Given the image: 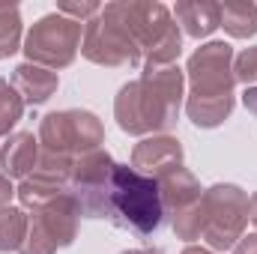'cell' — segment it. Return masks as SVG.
<instances>
[{
    "mask_svg": "<svg viewBox=\"0 0 257 254\" xmlns=\"http://www.w3.org/2000/svg\"><path fill=\"white\" fill-rule=\"evenodd\" d=\"M233 78H236V84H245V87L257 84V45L233 54Z\"/></svg>",
    "mask_w": 257,
    "mask_h": 254,
    "instance_id": "obj_21",
    "label": "cell"
},
{
    "mask_svg": "<svg viewBox=\"0 0 257 254\" xmlns=\"http://www.w3.org/2000/svg\"><path fill=\"white\" fill-rule=\"evenodd\" d=\"M159 191H162L165 209L168 212H180V209L197 203L206 189L200 186V180L194 177L189 168H174V171H168V174L159 177Z\"/></svg>",
    "mask_w": 257,
    "mask_h": 254,
    "instance_id": "obj_15",
    "label": "cell"
},
{
    "mask_svg": "<svg viewBox=\"0 0 257 254\" xmlns=\"http://www.w3.org/2000/svg\"><path fill=\"white\" fill-rule=\"evenodd\" d=\"M186 114L197 129H218L230 120L236 108V78H233V48L227 42H206L186 63Z\"/></svg>",
    "mask_w": 257,
    "mask_h": 254,
    "instance_id": "obj_2",
    "label": "cell"
},
{
    "mask_svg": "<svg viewBox=\"0 0 257 254\" xmlns=\"http://www.w3.org/2000/svg\"><path fill=\"white\" fill-rule=\"evenodd\" d=\"M81 39H84L81 21H72L60 12H48L27 30L21 51L27 54V63L57 72V69L75 63V57L81 51Z\"/></svg>",
    "mask_w": 257,
    "mask_h": 254,
    "instance_id": "obj_8",
    "label": "cell"
},
{
    "mask_svg": "<svg viewBox=\"0 0 257 254\" xmlns=\"http://www.w3.org/2000/svg\"><path fill=\"white\" fill-rule=\"evenodd\" d=\"M180 254H215V251H209V248H203V245H186Z\"/></svg>",
    "mask_w": 257,
    "mask_h": 254,
    "instance_id": "obj_29",
    "label": "cell"
},
{
    "mask_svg": "<svg viewBox=\"0 0 257 254\" xmlns=\"http://www.w3.org/2000/svg\"><path fill=\"white\" fill-rule=\"evenodd\" d=\"M24 99L18 96V90L0 78V138H9V132L21 123L24 117Z\"/></svg>",
    "mask_w": 257,
    "mask_h": 254,
    "instance_id": "obj_20",
    "label": "cell"
},
{
    "mask_svg": "<svg viewBox=\"0 0 257 254\" xmlns=\"http://www.w3.org/2000/svg\"><path fill=\"white\" fill-rule=\"evenodd\" d=\"M221 12V27L233 36V39H248L257 33V6L245 0H230V3H218Z\"/></svg>",
    "mask_w": 257,
    "mask_h": 254,
    "instance_id": "obj_16",
    "label": "cell"
},
{
    "mask_svg": "<svg viewBox=\"0 0 257 254\" xmlns=\"http://www.w3.org/2000/svg\"><path fill=\"white\" fill-rule=\"evenodd\" d=\"M81 54L96 66L108 69H135L144 63V54L128 30L120 0L105 3L96 18L84 24V39H81Z\"/></svg>",
    "mask_w": 257,
    "mask_h": 254,
    "instance_id": "obj_5",
    "label": "cell"
},
{
    "mask_svg": "<svg viewBox=\"0 0 257 254\" xmlns=\"http://www.w3.org/2000/svg\"><path fill=\"white\" fill-rule=\"evenodd\" d=\"M183 96H186V69H180L177 63H144L141 78L120 87L114 99V120L126 135L138 138L165 135L180 120Z\"/></svg>",
    "mask_w": 257,
    "mask_h": 254,
    "instance_id": "obj_1",
    "label": "cell"
},
{
    "mask_svg": "<svg viewBox=\"0 0 257 254\" xmlns=\"http://www.w3.org/2000/svg\"><path fill=\"white\" fill-rule=\"evenodd\" d=\"M242 105L257 117V87H245V93H242Z\"/></svg>",
    "mask_w": 257,
    "mask_h": 254,
    "instance_id": "obj_26",
    "label": "cell"
},
{
    "mask_svg": "<svg viewBox=\"0 0 257 254\" xmlns=\"http://www.w3.org/2000/svg\"><path fill=\"white\" fill-rule=\"evenodd\" d=\"M123 18L144 54V63L171 66L183 54V33L174 12L159 0H120Z\"/></svg>",
    "mask_w": 257,
    "mask_h": 254,
    "instance_id": "obj_4",
    "label": "cell"
},
{
    "mask_svg": "<svg viewBox=\"0 0 257 254\" xmlns=\"http://www.w3.org/2000/svg\"><path fill=\"white\" fill-rule=\"evenodd\" d=\"M174 21L183 27L186 36L206 39L221 27V12H218V3L212 0H180L174 6Z\"/></svg>",
    "mask_w": 257,
    "mask_h": 254,
    "instance_id": "obj_14",
    "label": "cell"
},
{
    "mask_svg": "<svg viewBox=\"0 0 257 254\" xmlns=\"http://www.w3.org/2000/svg\"><path fill=\"white\" fill-rule=\"evenodd\" d=\"M57 12H60V15H66V18H72V21L87 24L90 18H96V15L102 12V3H96V0H81V3L63 0V3H57Z\"/></svg>",
    "mask_w": 257,
    "mask_h": 254,
    "instance_id": "obj_22",
    "label": "cell"
},
{
    "mask_svg": "<svg viewBox=\"0 0 257 254\" xmlns=\"http://www.w3.org/2000/svg\"><path fill=\"white\" fill-rule=\"evenodd\" d=\"M30 221H33L57 248H69V245L78 239V227H81L78 200L72 197V191H66L57 200H51L48 206L36 209V212L30 215Z\"/></svg>",
    "mask_w": 257,
    "mask_h": 254,
    "instance_id": "obj_11",
    "label": "cell"
},
{
    "mask_svg": "<svg viewBox=\"0 0 257 254\" xmlns=\"http://www.w3.org/2000/svg\"><path fill=\"white\" fill-rule=\"evenodd\" d=\"M183 159H186L183 144L174 135L141 138L132 150V168L144 177H153V180H159L162 174H168L174 168H183Z\"/></svg>",
    "mask_w": 257,
    "mask_h": 254,
    "instance_id": "obj_10",
    "label": "cell"
},
{
    "mask_svg": "<svg viewBox=\"0 0 257 254\" xmlns=\"http://www.w3.org/2000/svg\"><path fill=\"white\" fill-rule=\"evenodd\" d=\"M114 165L117 162L111 159V153L105 147L90 150L72 162L69 191L78 200L81 218H102V203H105V191H108V180H111Z\"/></svg>",
    "mask_w": 257,
    "mask_h": 254,
    "instance_id": "obj_9",
    "label": "cell"
},
{
    "mask_svg": "<svg viewBox=\"0 0 257 254\" xmlns=\"http://www.w3.org/2000/svg\"><path fill=\"white\" fill-rule=\"evenodd\" d=\"M60 248L30 221V230H27V239H24V245L18 248V254H57Z\"/></svg>",
    "mask_w": 257,
    "mask_h": 254,
    "instance_id": "obj_23",
    "label": "cell"
},
{
    "mask_svg": "<svg viewBox=\"0 0 257 254\" xmlns=\"http://www.w3.org/2000/svg\"><path fill=\"white\" fill-rule=\"evenodd\" d=\"M120 254H168L165 248H128V251H120Z\"/></svg>",
    "mask_w": 257,
    "mask_h": 254,
    "instance_id": "obj_28",
    "label": "cell"
},
{
    "mask_svg": "<svg viewBox=\"0 0 257 254\" xmlns=\"http://www.w3.org/2000/svg\"><path fill=\"white\" fill-rule=\"evenodd\" d=\"M233 254H257V233L242 236V239L233 245Z\"/></svg>",
    "mask_w": 257,
    "mask_h": 254,
    "instance_id": "obj_25",
    "label": "cell"
},
{
    "mask_svg": "<svg viewBox=\"0 0 257 254\" xmlns=\"http://www.w3.org/2000/svg\"><path fill=\"white\" fill-rule=\"evenodd\" d=\"M15 197V186H12V180L0 171V209L3 206H9V200Z\"/></svg>",
    "mask_w": 257,
    "mask_h": 254,
    "instance_id": "obj_24",
    "label": "cell"
},
{
    "mask_svg": "<svg viewBox=\"0 0 257 254\" xmlns=\"http://www.w3.org/2000/svg\"><path fill=\"white\" fill-rule=\"evenodd\" d=\"M165 215L168 209L162 203L159 180L144 177L128 165H114L108 191H105V203H102V218L120 230H128L147 239L159 233V227L165 224Z\"/></svg>",
    "mask_w": 257,
    "mask_h": 254,
    "instance_id": "obj_3",
    "label": "cell"
},
{
    "mask_svg": "<svg viewBox=\"0 0 257 254\" xmlns=\"http://www.w3.org/2000/svg\"><path fill=\"white\" fill-rule=\"evenodd\" d=\"M21 9L15 3H0V60H9L15 51H21Z\"/></svg>",
    "mask_w": 257,
    "mask_h": 254,
    "instance_id": "obj_18",
    "label": "cell"
},
{
    "mask_svg": "<svg viewBox=\"0 0 257 254\" xmlns=\"http://www.w3.org/2000/svg\"><path fill=\"white\" fill-rule=\"evenodd\" d=\"M30 230V215L18 206H3L0 209V251H18L27 239Z\"/></svg>",
    "mask_w": 257,
    "mask_h": 254,
    "instance_id": "obj_17",
    "label": "cell"
},
{
    "mask_svg": "<svg viewBox=\"0 0 257 254\" xmlns=\"http://www.w3.org/2000/svg\"><path fill=\"white\" fill-rule=\"evenodd\" d=\"M39 153L42 147L33 132H15L6 138L0 150V168L9 180H27L39 165Z\"/></svg>",
    "mask_w": 257,
    "mask_h": 254,
    "instance_id": "obj_12",
    "label": "cell"
},
{
    "mask_svg": "<svg viewBox=\"0 0 257 254\" xmlns=\"http://www.w3.org/2000/svg\"><path fill=\"white\" fill-rule=\"evenodd\" d=\"M9 84L18 90V96L24 99V105L36 108V105H45L57 87H60V75L45 69V66H36V63H21L12 69V78Z\"/></svg>",
    "mask_w": 257,
    "mask_h": 254,
    "instance_id": "obj_13",
    "label": "cell"
},
{
    "mask_svg": "<svg viewBox=\"0 0 257 254\" xmlns=\"http://www.w3.org/2000/svg\"><path fill=\"white\" fill-rule=\"evenodd\" d=\"M248 221L257 227V191L248 197Z\"/></svg>",
    "mask_w": 257,
    "mask_h": 254,
    "instance_id": "obj_27",
    "label": "cell"
},
{
    "mask_svg": "<svg viewBox=\"0 0 257 254\" xmlns=\"http://www.w3.org/2000/svg\"><path fill=\"white\" fill-rule=\"evenodd\" d=\"M36 138H39V147L45 153L63 156V159H78V156L99 150L105 144V126L93 111L66 108V111L45 114Z\"/></svg>",
    "mask_w": 257,
    "mask_h": 254,
    "instance_id": "obj_6",
    "label": "cell"
},
{
    "mask_svg": "<svg viewBox=\"0 0 257 254\" xmlns=\"http://www.w3.org/2000/svg\"><path fill=\"white\" fill-rule=\"evenodd\" d=\"M203 224H206V203H203V197H200L197 203H192V206L174 212V236L183 239V242L200 239Z\"/></svg>",
    "mask_w": 257,
    "mask_h": 254,
    "instance_id": "obj_19",
    "label": "cell"
},
{
    "mask_svg": "<svg viewBox=\"0 0 257 254\" xmlns=\"http://www.w3.org/2000/svg\"><path fill=\"white\" fill-rule=\"evenodd\" d=\"M206 224L200 239L209 251H233V245L245 236L248 224V194L233 183H215L203 191Z\"/></svg>",
    "mask_w": 257,
    "mask_h": 254,
    "instance_id": "obj_7",
    "label": "cell"
}]
</instances>
